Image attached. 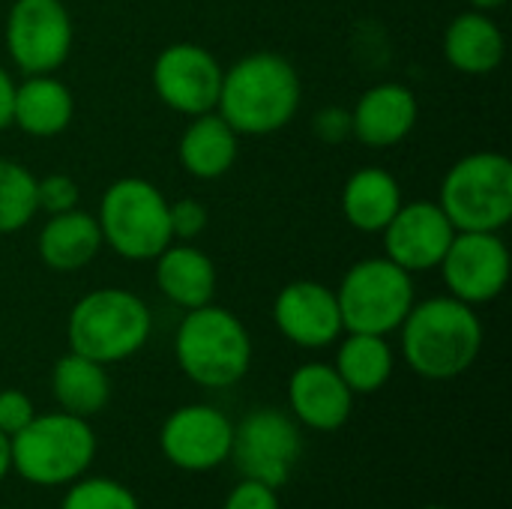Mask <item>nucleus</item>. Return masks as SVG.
I'll list each match as a JSON object with an SVG mask.
<instances>
[{"label":"nucleus","instance_id":"4","mask_svg":"<svg viewBox=\"0 0 512 509\" xmlns=\"http://www.w3.org/2000/svg\"><path fill=\"white\" fill-rule=\"evenodd\" d=\"M153 333L147 303L126 288H96L84 294L66 321L69 351L102 366L135 357Z\"/></svg>","mask_w":512,"mask_h":509},{"label":"nucleus","instance_id":"11","mask_svg":"<svg viewBox=\"0 0 512 509\" xmlns=\"http://www.w3.org/2000/svg\"><path fill=\"white\" fill-rule=\"evenodd\" d=\"M222 75L225 69L216 54L198 42L165 45L150 69V81L162 105L186 117L216 111Z\"/></svg>","mask_w":512,"mask_h":509},{"label":"nucleus","instance_id":"22","mask_svg":"<svg viewBox=\"0 0 512 509\" xmlns=\"http://www.w3.org/2000/svg\"><path fill=\"white\" fill-rule=\"evenodd\" d=\"M240 153V135L225 123L219 111H207L189 120L180 135V165L195 180H219L225 177Z\"/></svg>","mask_w":512,"mask_h":509},{"label":"nucleus","instance_id":"6","mask_svg":"<svg viewBox=\"0 0 512 509\" xmlns=\"http://www.w3.org/2000/svg\"><path fill=\"white\" fill-rule=\"evenodd\" d=\"M456 231H504L512 219V162L477 150L450 165L438 195Z\"/></svg>","mask_w":512,"mask_h":509},{"label":"nucleus","instance_id":"23","mask_svg":"<svg viewBox=\"0 0 512 509\" xmlns=\"http://www.w3.org/2000/svg\"><path fill=\"white\" fill-rule=\"evenodd\" d=\"M402 204L399 180L381 165L357 168L342 186V213L363 234H381Z\"/></svg>","mask_w":512,"mask_h":509},{"label":"nucleus","instance_id":"12","mask_svg":"<svg viewBox=\"0 0 512 509\" xmlns=\"http://www.w3.org/2000/svg\"><path fill=\"white\" fill-rule=\"evenodd\" d=\"M438 270L450 297L483 306L498 300L510 282V249L501 231H456Z\"/></svg>","mask_w":512,"mask_h":509},{"label":"nucleus","instance_id":"36","mask_svg":"<svg viewBox=\"0 0 512 509\" xmlns=\"http://www.w3.org/2000/svg\"><path fill=\"white\" fill-rule=\"evenodd\" d=\"M423 509H450V507H438V504H435V507H423Z\"/></svg>","mask_w":512,"mask_h":509},{"label":"nucleus","instance_id":"28","mask_svg":"<svg viewBox=\"0 0 512 509\" xmlns=\"http://www.w3.org/2000/svg\"><path fill=\"white\" fill-rule=\"evenodd\" d=\"M81 201V186L75 183V177L63 174V171H54V174H45V177H36V207L39 213H66V210H75Z\"/></svg>","mask_w":512,"mask_h":509},{"label":"nucleus","instance_id":"33","mask_svg":"<svg viewBox=\"0 0 512 509\" xmlns=\"http://www.w3.org/2000/svg\"><path fill=\"white\" fill-rule=\"evenodd\" d=\"M12 99H15V81L0 66V132L12 126Z\"/></svg>","mask_w":512,"mask_h":509},{"label":"nucleus","instance_id":"17","mask_svg":"<svg viewBox=\"0 0 512 509\" xmlns=\"http://www.w3.org/2000/svg\"><path fill=\"white\" fill-rule=\"evenodd\" d=\"M291 417L315 432H339L354 411V393L327 363H303L288 378Z\"/></svg>","mask_w":512,"mask_h":509},{"label":"nucleus","instance_id":"8","mask_svg":"<svg viewBox=\"0 0 512 509\" xmlns=\"http://www.w3.org/2000/svg\"><path fill=\"white\" fill-rule=\"evenodd\" d=\"M345 333L390 336L402 327L411 306L417 303L414 276L393 264L387 255L363 258L348 267L336 288Z\"/></svg>","mask_w":512,"mask_h":509},{"label":"nucleus","instance_id":"29","mask_svg":"<svg viewBox=\"0 0 512 509\" xmlns=\"http://www.w3.org/2000/svg\"><path fill=\"white\" fill-rule=\"evenodd\" d=\"M168 222H171V237L180 243H192L195 237L204 234L207 228V207L198 198H177L168 201Z\"/></svg>","mask_w":512,"mask_h":509},{"label":"nucleus","instance_id":"2","mask_svg":"<svg viewBox=\"0 0 512 509\" xmlns=\"http://www.w3.org/2000/svg\"><path fill=\"white\" fill-rule=\"evenodd\" d=\"M399 333L405 363L426 381H453L465 375L483 351L480 315L450 294L414 303Z\"/></svg>","mask_w":512,"mask_h":509},{"label":"nucleus","instance_id":"21","mask_svg":"<svg viewBox=\"0 0 512 509\" xmlns=\"http://www.w3.org/2000/svg\"><path fill=\"white\" fill-rule=\"evenodd\" d=\"M75 117V96L57 75H27L15 84L12 126L30 138H54L69 129Z\"/></svg>","mask_w":512,"mask_h":509},{"label":"nucleus","instance_id":"31","mask_svg":"<svg viewBox=\"0 0 512 509\" xmlns=\"http://www.w3.org/2000/svg\"><path fill=\"white\" fill-rule=\"evenodd\" d=\"M222 509H282V504L273 486H264L258 480H240L225 498Z\"/></svg>","mask_w":512,"mask_h":509},{"label":"nucleus","instance_id":"14","mask_svg":"<svg viewBox=\"0 0 512 509\" xmlns=\"http://www.w3.org/2000/svg\"><path fill=\"white\" fill-rule=\"evenodd\" d=\"M381 237L384 255L414 276L441 267L456 237V228L438 201H414L399 207V213L390 219Z\"/></svg>","mask_w":512,"mask_h":509},{"label":"nucleus","instance_id":"32","mask_svg":"<svg viewBox=\"0 0 512 509\" xmlns=\"http://www.w3.org/2000/svg\"><path fill=\"white\" fill-rule=\"evenodd\" d=\"M312 132L324 141V144H342L345 138H351V111L330 105L324 111L315 114L312 120Z\"/></svg>","mask_w":512,"mask_h":509},{"label":"nucleus","instance_id":"35","mask_svg":"<svg viewBox=\"0 0 512 509\" xmlns=\"http://www.w3.org/2000/svg\"><path fill=\"white\" fill-rule=\"evenodd\" d=\"M471 3V9H480V12H495V9H501L507 0H468Z\"/></svg>","mask_w":512,"mask_h":509},{"label":"nucleus","instance_id":"34","mask_svg":"<svg viewBox=\"0 0 512 509\" xmlns=\"http://www.w3.org/2000/svg\"><path fill=\"white\" fill-rule=\"evenodd\" d=\"M9 471H12V450H9V438L0 432V483Z\"/></svg>","mask_w":512,"mask_h":509},{"label":"nucleus","instance_id":"26","mask_svg":"<svg viewBox=\"0 0 512 509\" xmlns=\"http://www.w3.org/2000/svg\"><path fill=\"white\" fill-rule=\"evenodd\" d=\"M36 213L39 207L33 171L15 159H0V234L27 228Z\"/></svg>","mask_w":512,"mask_h":509},{"label":"nucleus","instance_id":"3","mask_svg":"<svg viewBox=\"0 0 512 509\" xmlns=\"http://www.w3.org/2000/svg\"><path fill=\"white\" fill-rule=\"evenodd\" d=\"M174 357L192 384L225 390L246 378L252 366V336L231 309L207 303L183 315L174 336Z\"/></svg>","mask_w":512,"mask_h":509},{"label":"nucleus","instance_id":"16","mask_svg":"<svg viewBox=\"0 0 512 509\" xmlns=\"http://www.w3.org/2000/svg\"><path fill=\"white\" fill-rule=\"evenodd\" d=\"M420 117V105L411 87L399 81H381L360 93L351 108V135L375 150L402 144Z\"/></svg>","mask_w":512,"mask_h":509},{"label":"nucleus","instance_id":"19","mask_svg":"<svg viewBox=\"0 0 512 509\" xmlns=\"http://www.w3.org/2000/svg\"><path fill=\"white\" fill-rule=\"evenodd\" d=\"M102 231L93 213H84L81 207L54 213L45 219L36 252L39 261L54 273H78L84 270L99 252H102Z\"/></svg>","mask_w":512,"mask_h":509},{"label":"nucleus","instance_id":"13","mask_svg":"<svg viewBox=\"0 0 512 509\" xmlns=\"http://www.w3.org/2000/svg\"><path fill=\"white\" fill-rule=\"evenodd\" d=\"M234 423L213 405H183L162 423L159 447L165 459L189 474H204L231 459Z\"/></svg>","mask_w":512,"mask_h":509},{"label":"nucleus","instance_id":"15","mask_svg":"<svg viewBox=\"0 0 512 509\" xmlns=\"http://www.w3.org/2000/svg\"><path fill=\"white\" fill-rule=\"evenodd\" d=\"M273 321L291 345L309 351L330 348L345 333L336 291L315 279L288 282L273 300Z\"/></svg>","mask_w":512,"mask_h":509},{"label":"nucleus","instance_id":"24","mask_svg":"<svg viewBox=\"0 0 512 509\" xmlns=\"http://www.w3.org/2000/svg\"><path fill=\"white\" fill-rule=\"evenodd\" d=\"M51 393H54L60 411L87 420L108 405L111 378L102 363L69 351L51 369Z\"/></svg>","mask_w":512,"mask_h":509},{"label":"nucleus","instance_id":"1","mask_svg":"<svg viewBox=\"0 0 512 509\" xmlns=\"http://www.w3.org/2000/svg\"><path fill=\"white\" fill-rule=\"evenodd\" d=\"M303 99L297 66L276 51H252L222 75L216 111L237 135H273L285 129Z\"/></svg>","mask_w":512,"mask_h":509},{"label":"nucleus","instance_id":"27","mask_svg":"<svg viewBox=\"0 0 512 509\" xmlns=\"http://www.w3.org/2000/svg\"><path fill=\"white\" fill-rule=\"evenodd\" d=\"M60 509H141V504L132 495V489H126L123 483L90 477V480H78L66 492Z\"/></svg>","mask_w":512,"mask_h":509},{"label":"nucleus","instance_id":"5","mask_svg":"<svg viewBox=\"0 0 512 509\" xmlns=\"http://www.w3.org/2000/svg\"><path fill=\"white\" fill-rule=\"evenodd\" d=\"M12 471L33 486H66L84 477L96 459V432L84 417L54 411L36 414L9 438Z\"/></svg>","mask_w":512,"mask_h":509},{"label":"nucleus","instance_id":"18","mask_svg":"<svg viewBox=\"0 0 512 509\" xmlns=\"http://www.w3.org/2000/svg\"><path fill=\"white\" fill-rule=\"evenodd\" d=\"M156 288L162 291V297L180 309H198L213 303L216 297V264L207 252H201L192 243H180L171 240L156 258Z\"/></svg>","mask_w":512,"mask_h":509},{"label":"nucleus","instance_id":"10","mask_svg":"<svg viewBox=\"0 0 512 509\" xmlns=\"http://www.w3.org/2000/svg\"><path fill=\"white\" fill-rule=\"evenodd\" d=\"M303 438L291 414L276 408H258L234 426L231 459L243 480H258L264 486L282 489L300 462Z\"/></svg>","mask_w":512,"mask_h":509},{"label":"nucleus","instance_id":"20","mask_svg":"<svg viewBox=\"0 0 512 509\" xmlns=\"http://www.w3.org/2000/svg\"><path fill=\"white\" fill-rule=\"evenodd\" d=\"M507 39L492 12L468 9L459 12L444 30V57L465 75H489L501 66Z\"/></svg>","mask_w":512,"mask_h":509},{"label":"nucleus","instance_id":"25","mask_svg":"<svg viewBox=\"0 0 512 509\" xmlns=\"http://www.w3.org/2000/svg\"><path fill=\"white\" fill-rule=\"evenodd\" d=\"M393 348L387 342V336H375V333H348L339 342L336 351V363L333 369L339 372V378L348 384V390L357 393H378L390 378H393Z\"/></svg>","mask_w":512,"mask_h":509},{"label":"nucleus","instance_id":"9","mask_svg":"<svg viewBox=\"0 0 512 509\" xmlns=\"http://www.w3.org/2000/svg\"><path fill=\"white\" fill-rule=\"evenodd\" d=\"M3 36L12 63L24 75H54L72 54L75 27L63 0H15Z\"/></svg>","mask_w":512,"mask_h":509},{"label":"nucleus","instance_id":"7","mask_svg":"<svg viewBox=\"0 0 512 509\" xmlns=\"http://www.w3.org/2000/svg\"><path fill=\"white\" fill-rule=\"evenodd\" d=\"M102 243L126 261H153L174 237L168 222V198L144 177L114 180L96 213Z\"/></svg>","mask_w":512,"mask_h":509},{"label":"nucleus","instance_id":"30","mask_svg":"<svg viewBox=\"0 0 512 509\" xmlns=\"http://www.w3.org/2000/svg\"><path fill=\"white\" fill-rule=\"evenodd\" d=\"M36 417L33 402L21 390H0V432L6 438L18 435Z\"/></svg>","mask_w":512,"mask_h":509}]
</instances>
